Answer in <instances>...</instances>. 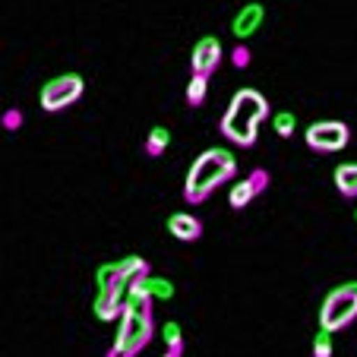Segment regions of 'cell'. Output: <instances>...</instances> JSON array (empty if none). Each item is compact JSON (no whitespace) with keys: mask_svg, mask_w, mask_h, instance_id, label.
Wrapping results in <instances>:
<instances>
[{"mask_svg":"<svg viewBox=\"0 0 357 357\" xmlns=\"http://www.w3.org/2000/svg\"><path fill=\"white\" fill-rule=\"evenodd\" d=\"M269 117H272L269 98H266L259 89L243 86V89H237V92L231 95L218 130H222V136L231 142V146L250 149V146H257L259 127H263V121H269Z\"/></svg>","mask_w":357,"mask_h":357,"instance_id":"2","label":"cell"},{"mask_svg":"<svg viewBox=\"0 0 357 357\" xmlns=\"http://www.w3.org/2000/svg\"><path fill=\"white\" fill-rule=\"evenodd\" d=\"M272 130H275L278 139H291L297 130V117L291 111H278V114H272Z\"/></svg>","mask_w":357,"mask_h":357,"instance_id":"15","label":"cell"},{"mask_svg":"<svg viewBox=\"0 0 357 357\" xmlns=\"http://www.w3.org/2000/svg\"><path fill=\"white\" fill-rule=\"evenodd\" d=\"M250 61H253V54H250V47L247 45H237L234 51H231V63H234L237 70H247Z\"/></svg>","mask_w":357,"mask_h":357,"instance_id":"18","label":"cell"},{"mask_svg":"<svg viewBox=\"0 0 357 357\" xmlns=\"http://www.w3.org/2000/svg\"><path fill=\"white\" fill-rule=\"evenodd\" d=\"M22 127V111L20 108H10L3 114V130H20Z\"/></svg>","mask_w":357,"mask_h":357,"instance_id":"19","label":"cell"},{"mask_svg":"<svg viewBox=\"0 0 357 357\" xmlns=\"http://www.w3.org/2000/svg\"><path fill=\"white\" fill-rule=\"evenodd\" d=\"M168 146H171V130L168 127L158 123V127L149 130V136H146V155L149 158H162Z\"/></svg>","mask_w":357,"mask_h":357,"instance_id":"13","label":"cell"},{"mask_svg":"<svg viewBox=\"0 0 357 357\" xmlns=\"http://www.w3.org/2000/svg\"><path fill=\"white\" fill-rule=\"evenodd\" d=\"M162 338H165V351H177V354H183V329H181V323H165Z\"/></svg>","mask_w":357,"mask_h":357,"instance_id":"16","label":"cell"},{"mask_svg":"<svg viewBox=\"0 0 357 357\" xmlns=\"http://www.w3.org/2000/svg\"><path fill=\"white\" fill-rule=\"evenodd\" d=\"M162 357H183V354H177V351H165Z\"/></svg>","mask_w":357,"mask_h":357,"instance_id":"20","label":"cell"},{"mask_svg":"<svg viewBox=\"0 0 357 357\" xmlns=\"http://www.w3.org/2000/svg\"><path fill=\"white\" fill-rule=\"evenodd\" d=\"M354 218H357V212H354Z\"/></svg>","mask_w":357,"mask_h":357,"instance_id":"22","label":"cell"},{"mask_svg":"<svg viewBox=\"0 0 357 357\" xmlns=\"http://www.w3.org/2000/svg\"><path fill=\"white\" fill-rule=\"evenodd\" d=\"M206 95H209V76L190 73L187 92H183V98H187V105H190V108H199L202 101H206Z\"/></svg>","mask_w":357,"mask_h":357,"instance_id":"14","label":"cell"},{"mask_svg":"<svg viewBox=\"0 0 357 357\" xmlns=\"http://www.w3.org/2000/svg\"><path fill=\"white\" fill-rule=\"evenodd\" d=\"M108 357H114V354H111V351H108Z\"/></svg>","mask_w":357,"mask_h":357,"instance_id":"21","label":"cell"},{"mask_svg":"<svg viewBox=\"0 0 357 357\" xmlns=\"http://www.w3.org/2000/svg\"><path fill=\"white\" fill-rule=\"evenodd\" d=\"M354 319H357V282H344L323 297V307H319V329L335 335V332L348 329Z\"/></svg>","mask_w":357,"mask_h":357,"instance_id":"5","label":"cell"},{"mask_svg":"<svg viewBox=\"0 0 357 357\" xmlns=\"http://www.w3.org/2000/svg\"><path fill=\"white\" fill-rule=\"evenodd\" d=\"M237 177V158L231 149H206L193 158L187 171V181H183V199L190 206H199L206 202L218 187H225L228 181Z\"/></svg>","mask_w":357,"mask_h":357,"instance_id":"3","label":"cell"},{"mask_svg":"<svg viewBox=\"0 0 357 357\" xmlns=\"http://www.w3.org/2000/svg\"><path fill=\"white\" fill-rule=\"evenodd\" d=\"M263 22H266V7L259 0H250V3H243V7L237 10L234 20H231V35H234L237 41H247L263 29Z\"/></svg>","mask_w":357,"mask_h":357,"instance_id":"10","label":"cell"},{"mask_svg":"<svg viewBox=\"0 0 357 357\" xmlns=\"http://www.w3.org/2000/svg\"><path fill=\"white\" fill-rule=\"evenodd\" d=\"M222 61H225V47L215 35H202L193 45V51H190V70L199 76H212L222 67Z\"/></svg>","mask_w":357,"mask_h":357,"instance_id":"8","label":"cell"},{"mask_svg":"<svg viewBox=\"0 0 357 357\" xmlns=\"http://www.w3.org/2000/svg\"><path fill=\"white\" fill-rule=\"evenodd\" d=\"M332 183L344 199H357V162H342L332 171Z\"/></svg>","mask_w":357,"mask_h":357,"instance_id":"12","label":"cell"},{"mask_svg":"<svg viewBox=\"0 0 357 357\" xmlns=\"http://www.w3.org/2000/svg\"><path fill=\"white\" fill-rule=\"evenodd\" d=\"M152 297L146 294H130L123 317L117 323V338L111 354L114 357H136L155 335V319H152Z\"/></svg>","mask_w":357,"mask_h":357,"instance_id":"4","label":"cell"},{"mask_svg":"<svg viewBox=\"0 0 357 357\" xmlns=\"http://www.w3.org/2000/svg\"><path fill=\"white\" fill-rule=\"evenodd\" d=\"M86 92V79L79 73H61L54 79H47L38 92V105L47 114H61V111L73 108Z\"/></svg>","mask_w":357,"mask_h":357,"instance_id":"6","label":"cell"},{"mask_svg":"<svg viewBox=\"0 0 357 357\" xmlns=\"http://www.w3.org/2000/svg\"><path fill=\"white\" fill-rule=\"evenodd\" d=\"M165 225H168V234L181 243H193L202 237V222L193 212H174V215H168Z\"/></svg>","mask_w":357,"mask_h":357,"instance_id":"11","label":"cell"},{"mask_svg":"<svg viewBox=\"0 0 357 357\" xmlns=\"http://www.w3.org/2000/svg\"><path fill=\"white\" fill-rule=\"evenodd\" d=\"M266 187H269V174H266L263 168H253L250 174H243L241 181H234V187H231V193H228V206L234 212L247 209L257 196L266 193Z\"/></svg>","mask_w":357,"mask_h":357,"instance_id":"9","label":"cell"},{"mask_svg":"<svg viewBox=\"0 0 357 357\" xmlns=\"http://www.w3.org/2000/svg\"><path fill=\"white\" fill-rule=\"evenodd\" d=\"M139 275H149V263L142 257H123L117 263H105L95 275L98 282V297H95L92 310L101 323H121L127 294Z\"/></svg>","mask_w":357,"mask_h":357,"instance_id":"1","label":"cell"},{"mask_svg":"<svg viewBox=\"0 0 357 357\" xmlns=\"http://www.w3.org/2000/svg\"><path fill=\"white\" fill-rule=\"evenodd\" d=\"M303 142L313 152H323V155H332V152H342L351 142V127L344 121H317L303 130Z\"/></svg>","mask_w":357,"mask_h":357,"instance_id":"7","label":"cell"},{"mask_svg":"<svg viewBox=\"0 0 357 357\" xmlns=\"http://www.w3.org/2000/svg\"><path fill=\"white\" fill-rule=\"evenodd\" d=\"M313 357H332V332L319 329L313 335Z\"/></svg>","mask_w":357,"mask_h":357,"instance_id":"17","label":"cell"}]
</instances>
